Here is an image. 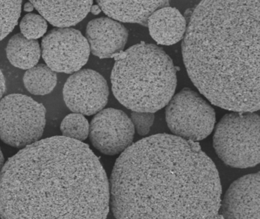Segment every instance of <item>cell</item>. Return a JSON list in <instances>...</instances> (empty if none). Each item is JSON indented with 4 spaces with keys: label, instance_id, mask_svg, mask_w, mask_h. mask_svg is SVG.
<instances>
[{
    "label": "cell",
    "instance_id": "obj_2",
    "mask_svg": "<svg viewBox=\"0 0 260 219\" xmlns=\"http://www.w3.org/2000/svg\"><path fill=\"white\" fill-rule=\"evenodd\" d=\"M110 203L106 172L82 141H37L0 171L2 218H105Z\"/></svg>",
    "mask_w": 260,
    "mask_h": 219
},
{
    "label": "cell",
    "instance_id": "obj_20",
    "mask_svg": "<svg viewBox=\"0 0 260 219\" xmlns=\"http://www.w3.org/2000/svg\"><path fill=\"white\" fill-rule=\"evenodd\" d=\"M20 30L25 38L37 40L47 32V21L42 15L27 13L20 22Z\"/></svg>",
    "mask_w": 260,
    "mask_h": 219
},
{
    "label": "cell",
    "instance_id": "obj_19",
    "mask_svg": "<svg viewBox=\"0 0 260 219\" xmlns=\"http://www.w3.org/2000/svg\"><path fill=\"white\" fill-rule=\"evenodd\" d=\"M60 130L66 137L83 141L89 136L90 125L83 114L73 113L62 119Z\"/></svg>",
    "mask_w": 260,
    "mask_h": 219
},
{
    "label": "cell",
    "instance_id": "obj_13",
    "mask_svg": "<svg viewBox=\"0 0 260 219\" xmlns=\"http://www.w3.org/2000/svg\"><path fill=\"white\" fill-rule=\"evenodd\" d=\"M40 15L56 27L76 25L89 13L93 0H29Z\"/></svg>",
    "mask_w": 260,
    "mask_h": 219
},
{
    "label": "cell",
    "instance_id": "obj_23",
    "mask_svg": "<svg viewBox=\"0 0 260 219\" xmlns=\"http://www.w3.org/2000/svg\"><path fill=\"white\" fill-rule=\"evenodd\" d=\"M35 9V6H34V5L32 4V3H30V1L27 2V3H24V10L25 11V12H29V13H30V12H33L34 9Z\"/></svg>",
    "mask_w": 260,
    "mask_h": 219
},
{
    "label": "cell",
    "instance_id": "obj_12",
    "mask_svg": "<svg viewBox=\"0 0 260 219\" xmlns=\"http://www.w3.org/2000/svg\"><path fill=\"white\" fill-rule=\"evenodd\" d=\"M129 32L120 21L110 17L91 20L86 27V38L91 53L105 59L123 51Z\"/></svg>",
    "mask_w": 260,
    "mask_h": 219
},
{
    "label": "cell",
    "instance_id": "obj_11",
    "mask_svg": "<svg viewBox=\"0 0 260 219\" xmlns=\"http://www.w3.org/2000/svg\"><path fill=\"white\" fill-rule=\"evenodd\" d=\"M220 214L226 218H260V173L244 176L229 186Z\"/></svg>",
    "mask_w": 260,
    "mask_h": 219
},
{
    "label": "cell",
    "instance_id": "obj_8",
    "mask_svg": "<svg viewBox=\"0 0 260 219\" xmlns=\"http://www.w3.org/2000/svg\"><path fill=\"white\" fill-rule=\"evenodd\" d=\"M46 64L56 73H76L89 59V43L73 27H56L44 37L41 43Z\"/></svg>",
    "mask_w": 260,
    "mask_h": 219
},
{
    "label": "cell",
    "instance_id": "obj_4",
    "mask_svg": "<svg viewBox=\"0 0 260 219\" xmlns=\"http://www.w3.org/2000/svg\"><path fill=\"white\" fill-rule=\"evenodd\" d=\"M115 56L111 79L120 104L151 113L168 105L177 88V70L163 49L141 42Z\"/></svg>",
    "mask_w": 260,
    "mask_h": 219
},
{
    "label": "cell",
    "instance_id": "obj_9",
    "mask_svg": "<svg viewBox=\"0 0 260 219\" xmlns=\"http://www.w3.org/2000/svg\"><path fill=\"white\" fill-rule=\"evenodd\" d=\"M63 100L73 113L96 114L108 103L109 88L105 78L91 70H82L72 75L64 85Z\"/></svg>",
    "mask_w": 260,
    "mask_h": 219
},
{
    "label": "cell",
    "instance_id": "obj_1",
    "mask_svg": "<svg viewBox=\"0 0 260 219\" xmlns=\"http://www.w3.org/2000/svg\"><path fill=\"white\" fill-rule=\"evenodd\" d=\"M110 191L117 218H215L222 193L218 170L200 145L165 133L122 152Z\"/></svg>",
    "mask_w": 260,
    "mask_h": 219
},
{
    "label": "cell",
    "instance_id": "obj_25",
    "mask_svg": "<svg viewBox=\"0 0 260 219\" xmlns=\"http://www.w3.org/2000/svg\"><path fill=\"white\" fill-rule=\"evenodd\" d=\"M4 156H3V152H2L1 148H0V171L3 168V165H4Z\"/></svg>",
    "mask_w": 260,
    "mask_h": 219
},
{
    "label": "cell",
    "instance_id": "obj_15",
    "mask_svg": "<svg viewBox=\"0 0 260 219\" xmlns=\"http://www.w3.org/2000/svg\"><path fill=\"white\" fill-rule=\"evenodd\" d=\"M147 24L151 38L160 45L177 44L184 38L187 28L186 19L180 11L169 6L153 12Z\"/></svg>",
    "mask_w": 260,
    "mask_h": 219
},
{
    "label": "cell",
    "instance_id": "obj_16",
    "mask_svg": "<svg viewBox=\"0 0 260 219\" xmlns=\"http://www.w3.org/2000/svg\"><path fill=\"white\" fill-rule=\"evenodd\" d=\"M10 64L21 70H29L38 64L41 49L37 40L28 39L22 34H17L9 39L6 49Z\"/></svg>",
    "mask_w": 260,
    "mask_h": 219
},
{
    "label": "cell",
    "instance_id": "obj_22",
    "mask_svg": "<svg viewBox=\"0 0 260 219\" xmlns=\"http://www.w3.org/2000/svg\"><path fill=\"white\" fill-rule=\"evenodd\" d=\"M6 79H5L4 75L0 69V100L3 98L5 91H6Z\"/></svg>",
    "mask_w": 260,
    "mask_h": 219
},
{
    "label": "cell",
    "instance_id": "obj_14",
    "mask_svg": "<svg viewBox=\"0 0 260 219\" xmlns=\"http://www.w3.org/2000/svg\"><path fill=\"white\" fill-rule=\"evenodd\" d=\"M102 12L120 22L147 24L150 15L170 0H96Z\"/></svg>",
    "mask_w": 260,
    "mask_h": 219
},
{
    "label": "cell",
    "instance_id": "obj_7",
    "mask_svg": "<svg viewBox=\"0 0 260 219\" xmlns=\"http://www.w3.org/2000/svg\"><path fill=\"white\" fill-rule=\"evenodd\" d=\"M166 122L175 136L187 140H203L212 133L216 116L210 105L198 93L184 88L167 106Z\"/></svg>",
    "mask_w": 260,
    "mask_h": 219
},
{
    "label": "cell",
    "instance_id": "obj_18",
    "mask_svg": "<svg viewBox=\"0 0 260 219\" xmlns=\"http://www.w3.org/2000/svg\"><path fill=\"white\" fill-rule=\"evenodd\" d=\"M22 0H0V41L15 28L21 16Z\"/></svg>",
    "mask_w": 260,
    "mask_h": 219
},
{
    "label": "cell",
    "instance_id": "obj_3",
    "mask_svg": "<svg viewBox=\"0 0 260 219\" xmlns=\"http://www.w3.org/2000/svg\"><path fill=\"white\" fill-rule=\"evenodd\" d=\"M182 53L189 79L213 105L260 110V0H203Z\"/></svg>",
    "mask_w": 260,
    "mask_h": 219
},
{
    "label": "cell",
    "instance_id": "obj_24",
    "mask_svg": "<svg viewBox=\"0 0 260 219\" xmlns=\"http://www.w3.org/2000/svg\"><path fill=\"white\" fill-rule=\"evenodd\" d=\"M102 11V9L99 5H94V6H91L90 12H92L93 15H99Z\"/></svg>",
    "mask_w": 260,
    "mask_h": 219
},
{
    "label": "cell",
    "instance_id": "obj_21",
    "mask_svg": "<svg viewBox=\"0 0 260 219\" xmlns=\"http://www.w3.org/2000/svg\"><path fill=\"white\" fill-rule=\"evenodd\" d=\"M131 120L135 130L140 136H146L149 133L154 121V113L151 112L133 111Z\"/></svg>",
    "mask_w": 260,
    "mask_h": 219
},
{
    "label": "cell",
    "instance_id": "obj_5",
    "mask_svg": "<svg viewBox=\"0 0 260 219\" xmlns=\"http://www.w3.org/2000/svg\"><path fill=\"white\" fill-rule=\"evenodd\" d=\"M217 155L229 166L247 168L260 163V116L253 112L224 115L215 129Z\"/></svg>",
    "mask_w": 260,
    "mask_h": 219
},
{
    "label": "cell",
    "instance_id": "obj_6",
    "mask_svg": "<svg viewBox=\"0 0 260 219\" xmlns=\"http://www.w3.org/2000/svg\"><path fill=\"white\" fill-rule=\"evenodd\" d=\"M46 125L44 105L28 96L12 94L0 100V139L15 148L40 140Z\"/></svg>",
    "mask_w": 260,
    "mask_h": 219
},
{
    "label": "cell",
    "instance_id": "obj_17",
    "mask_svg": "<svg viewBox=\"0 0 260 219\" xmlns=\"http://www.w3.org/2000/svg\"><path fill=\"white\" fill-rule=\"evenodd\" d=\"M23 82L26 89L35 96H46L53 91L57 83L56 72L45 64H39L24 73Z\"/></svg>",
    "mask_w": 260,
    "mask_h": 219
},
{
    "label": "cell",
    "instance_id": "obj_10",
    "mask_svg": "<svg viewBox=\"0 0 260 219\" xmlns=\"http://www.w3.org/2000/svg\"><path fill=\"white\" fill-rule=\"evenodd\" d=\"M135 127L122 110L108 108L96 113L90 124L89 136L96 149L108 155L124 151L133 143Z\"/></svg>",
    "mask_w": 260,
    "mask_h": 219
}]
</instances>
